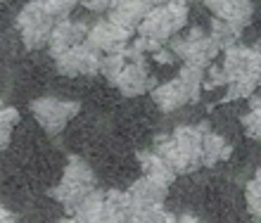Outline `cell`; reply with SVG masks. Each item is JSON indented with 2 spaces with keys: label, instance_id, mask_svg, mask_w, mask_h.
Returning a JSON list of instances; mask_svg holds the SVG:
<instances>
[{
  "label": "cell",
  "instance_id": "obj_1",
  "mask_svg": "<svg viewBox=\"0 0 261 223\" xmlns=\"http://www.w3.org/2000/svg\"><path fill=\"white\" fill-rule=\"evenodd\" d=\"M221 78H223V102L252 98V93L261 86V52L259 48H245V45H230L226 48L223 62L219 64Z\"/></svg>",
  "mask_w": 261,
  "mask_h": 223
},
{
  "label": "cell",
  "instance_id": "obj_2",
  "mask_svg": "<svg viewBox=\"0 0 261 223\" xmlns=\"http://www.w3.org/2000/svg\"><path fill=\"white\" fill-rule=\"evenodd\" d=\"M204 124L206 121L197 126H176L171 135H159L154 140L152 152L162 157L176 171V176L193 174L202 166V131H204Z\"/></svg>",
  "mask_w": 261,
  "mask_h": 223
},
{
  "label": "cell",
  "instance_id": "obj_3",
  "mask_svg": "<svg viewBox=\"0 0 261 223\" xmlns=\"http://www.w3.org/2000/svg\"><path fill=\"white\" fill-rule=\"evenodd\" d=\"M204 76H206V69L193 67V64H183L178 76L166 81V83L154 86L150 91L154 105L164 112V114H169V112L180 109L188 102H197L199 93H202V86H204Z\"/></svg>",
  "mask_w": 261,
  "mask_h": 223
},
{
  "label": "cell",
  "instance_id": "obj_4",
  "mask_svg": "<svg viewBox=\"0 0 261 223\" xmlns=\"http://www.w3.org/2000/svg\"><path fill=\"white\" fill-rule=\"evenodd\" d=\"M133 211L126 190H93L74 209L79 223H128Z\"/></svg>",
  "mask_w": 261,
  "mask_h": 223
},
{
  "label": "cell",
  "instance_id": "obj_5",
  "mask_svg": "<svg viewBox=\"0 0 261 223\" xmlns=\"http://www.w3.org/2000/svg\"><path fill=\"white\" fill-rule=\"evenodd\" d=\"M93 190H95V174L88 166V161L81 157H69L62 178L50 190V197L74 214V209L83 202V197L90 195Z\"/></svg>",
  "mask_w": 261,
  "mask_h": 223
},
{
  "label": "cell",
  "instance_id": "obj_6",
  "mask_svg": "<svg viewBox=\"0 0 261 223\" xmlns=\"http://www.w3.org/2000/svg\"><path fill=\"white\" fill-rule=\"evenodd\" d=\"M188 24V0H169L166 5L152 7L136 29L138 36L150 38L154 43H166Z\"/></svg>",
  "mask_w": 261,
  "mask_h": 223
},
{
  "label": "cell",
  "instance_id": "obj_7",
  "mask_svg": "<svg viewBox=\"0 0 261 223\" xmlns=\"http://www.w3.org/2000/svg\"><path fill=\"white\" fill-rule=\"evenodd\" d=\"M169 50L178 60H183V64H193V67H202V69H209L216 55L221 52L219 45L209 38L204 29H190L186 36L171 38Z\"/></svg>",
  "mask_w": 261,
  "mask_h": 223
},
{
  "label": "cell",
  "instance_id": "obj_8",
  "mask_svg": "<svg viewBox=\"0 0 261 223\" xmlns=\"http://www.w3.org/2000/svg\"><path fill=\"white\" fill-rule=\"evenodd\" d=\"M53 26H55V19L43 10L38 0H29L17 14V29H19L21 43L29 50L45 48Z\"/></svg>",
  "mask_w": 261,
  "mask_h": 223
},
{
  "label": "cell",
  "instance_id": "obj_9",
  "mask_svg": "<svg viewBox=\"0 0 261 223\" xmlns=\"http://www.w3.org/2000/svg\"><path fill=\"white\" fill-rule=\"evenodd\" d=\"M81 105L74 100H62V98H38L31 102V114L36 117V121L43 126V131L48 135H57L64 131V126L79 114Z\"/></svg>",
  "mask_w": 261,
  "mask_h": 223
},
{
  "label": "cell",
  "instance_id": "obj_10",
  "mask_svg": "<svg viewBox=\"0 0 261 223\" xmlns=\"http://www.w3.org/2000/svg\"><path fill=\"white\" fill-rule=\"evenodd\" d=\"M130 38H133V31H126L110 19H100L93 26H88L86 45L100 55H114V52H121L128 48Z\"/></svg>",
  "mask_w": 261,
  "mask_h": 223
},
{
  "label": "cell",
  "instance_id": "obj_11",
  "mask_svg": "<svg viewBox=\"0 0 261 223\" xmlns=\"http://www.w3.org/2000/svg\"><path fill=\"white\" fill-rule=\"evenodd\" d=\"M100 62L102 55L88 48L86 43L74 45L60 57H55V67L62 76H95L100 74Z\"/></svg>",
  "mask_w": 261,
  "mask_h": 223
},
{
  "label": "cell",
  "instance_id": "obj_12",
  "mask_svg": "<svg viewBox=\"0 0 261 223\" xmlns=\"http://www.w3.org/2000/svg\"><path fill=\"white\" fill-rule=\"evenodd\" d=\"M86 34H88V24L74 21V19H60V21H55V26L50 31V38L45 48H48L50 57L55 60L62 52H67L69 48L86 43Z\"/></svg>",
  "mask_w": 261,
  "mask_h": 223
},
{
  "label": "cell",
  "instance_id": "obj_13",
  "mask_svg": "<svg viewBox=\"0 0 261 223\" xmlns=\"http://www.w3.org/2000/svg\"><path fill=\"white\" fill-rule=\"evenodd\" d=\"M204 5L212 10L214 19L226 21L238 34H242V29L254 17V3L252 0H204Z\"/></svg>",
  "mask_w": 261,
  "mask_h": 223
},
{
  "label": "cell",
  "instance_id": "obj_14",
  "mask_svg": "<svg viewBox=\"0 0 261 223\" xmlns=\"http://www.w3.org/2000/svg\"><path fill=\"white\" fill-rule=\"evenodd\" d=\"M117 86V91L124 95V98H138V95H145L150 93L157 81L150 76V69L147 64H136V62H126L124 69L119 71V76L112 81Z\"/></svg>",
  "mask_w": 261,
  "mask_h": 223
},
{
  "label": "cell",
  "instance_id": "obj_15",
  "mask_svg": "<svg viewBox=\"0 0 261 223\" xmlns=\"http://www.w3.org/2000/svg\"><path fill=\"white\" fill-rule=\"evenodd\" d=\"M126 192H128V200L133 209H147V207H162L164 204L166 195H169V185L143 176Z\"/></svg>",
  "mask_w": 261,
  "mask_h": 223
},
{
  "label": "cell",
  "instance_id": "obj_16",
  "mask_svg": "<svg viewBox=\"0 0 261 223\" xmlns=\"http://www.w3.org/2000/svg\"><path fill=\"white\" fill-rule=\"evenodd\" d=\"M150 12V7L140 3V0H110V14L107 19L114 21L117 26L133 31L140 26V21L145 19V14Z\"/></svg>",
  "mask_w": 261,
  "mask_h": 223
},
{
  "label": "cell",
  "instance_id": "obj_17",
  "mask_svg": "<svg viewBox=\"0 0 261 223\" xmlns=\"http://www.w3.org/2000/svg\"><path fill=\"white\" fill-rule=\"evenodd\" d=\"M233 152V145L223 135L214 133L209 124H204L202 131V166H216L219 161H226Z\"/></svg>",
  "mask_w": 261,
  "mask_h": 223
},
{
  "label": "cell",
  "instance_id": "obj_18",
  "mask_svg": "<svg viewBox=\"0 0 261 223\" xmlns=\"http://www.w3.org/2000/svg\"><path fill=\"white\" fill-rule=\"evenodd\" d=\"M136 157H138L140 169H143V176L154 178V181L164 183V185H171V183L176 181V171H173L162 157H157L152 150H140Z\"/></svg>",
  "mask_w": 261,
  "mask_h": 223
},
{
  "label": "cell",
  "instance_id": "obj_19",
  "mask_svg": "<svg viewBox=\"0 0 261 223\" xmlns=\"http://www.w3.org/2000/svg\"><path fill=\"white\" fill-rule=\"evenodd\" d=\"M206 34H209V38L219 45V50L238 45V38H240V34H238L233 26H228L226 21H221V19H212V31H206Z\"/></svg>",
  "mask_w": 261,
  "mask_h": 223
},
{
  "label": "cell",
  "instance_id": "obj_20",
  "mask_svg": "<svg viewBox=\"0 0 261 223\" xmlns=\"http://www.w3.org/2000/svg\"><path fill=\"white\" fill-rule=\"evenodd\" d=\"M128 223H176V216H171L164 207H147L130 211Z\"/></svg>",
  "mask_w": 261,
  "mask_h": 223
},
{
  "label": "cell",
  "instance_id": "obj_21",
  "mask_svg": "<svg viewBox=\"0 0 261 223\" xmlns=\"http://www.w3.org/2000/svg\"><path fill=\"white\" fill-rule=\"evenodd\" d=\"M245 200H247V209L249 214L261 223V169L254 174V178L247 183V190H245Z\"/></svg>",
  "mask_w": 261,
  "mask_h": 223
},
{
  "label": "cell",
  "instance_id": "obj_22",
  "mask_svg": "<svg viewBox=\"0 0 261 223\" xmlns=\"http://www.w3.org/2000/svg\"><path fill=\"white\" fill-rule=\"evenodd\" d=\"M41 7L53 17L55 21L60 19H69V14L74 12V7L79 5L76 0H38Z\"/></svg>",
  "mask_w": 261,
  "mask_h": 223
},
{
  "label": "cell",
  "instance_id": "obj_23",
  "mask_svg": "<svg viewBox=\"0 0 261 223\" xmlns=\"http://www.w3.org/2000/svg\"><path fill=\"white\" fill-rule=\"evenodd\" d=\"M128 62L124 55V50L121 52H114V55H102V62H100V74H102L107 81H114L119 76V71L124 69V64Z\"/></svg>",
  "mask_w": 261,
  "mask_h": 223
},
{
  "label": "cell",
  "instance_id": "obj_24",
  "mask_svg": "<svg viewBox=\"0 0 261 223\" xmlns=\"http://www.w3.org/2000/svg\"><path fill=\"white\" fill-rule=\"evenodd\" d=\"M242 128L252 140H259L261 143V102L256 100L254 107L249 112L242 114Z\"/></svg>",
  "mask_w": 261,
  "mask_h": 223
},
{
  "label": "cell",
  "instance_id": "obj_25",
  "mask_svg": "<svg viewBox=\"0 0 261 223\" xmlns=\"http://www.w3.org/2000/svg\"><path fill=\"white\" fill-rule=\"evenodd\" d=\"M133 50H138V52H157L162 45L159 43H154V41H150V38H143V36H138L136 41H133V45H130Z\"/></svg>",
  "mask_w": 261,
  "mask_h": 223
},
{
  "label": "cell",
  "instance_id": "obj_26",
  "mask_svg": "<svg viewBox=\"0 0 261 223\" xmlns=\"http://www.w3.org/2000/svg\"><path fill=\"white\" fill-rule=\"evenodd\" d=\"M0 121H3V124H7V126H17L19 124V112L14 109V107H3V109H0Z\"/></svg>",
  "mask_w": 261,
  "mask_h": 223
},
{
  "label": "cell",
  "instance_id": "obj_27",
  "mask_svg": "<svg viewBox=\"0 0 261 223\" xmlns=\"http://www.w3.org/2000/svg\"><path fill=\"white\" fill-rule=\"evenodd\" d=\"M76 3H81L90 12H105V10H110V0H76Z\"/></svg>",
  "mask_w": 261,
  "mask_h": 223
},
{
  "label": "cell",
  "instance_id": "obj_28",
  "mask_svg": "<svg viewBox=\"0 0 261 223\" xmlns=\"http://www.w3.org/2000/svg\"><path fill=\"white\" fill-rule=\"evenodd\" d=\"M152 57H154V62H157V64H171V62H176V55H173L169 48H159L157 52H152Z\"/></svg>",
  "mask_w": 261,
  "mask_h": 223
},
{
  "label": "cell",
  "instance_id": "obj_29",
  "mask_svg": "<svg viewBox=\"0 0 261 223\" xmlns=\"http://www.w3.org/2000/svg\"><path fill=\"white\" fill-rule=\"evenodd\" d=\"M0 223H19V218H17V214H14V211H10L7 207H3V204H0Z\"/></svg>",
  "mask_w": 261,
  "mask_h": 223
},
{
  "label": "cell",
  "instance_id": "obj_30",
  "mask_svg": "<svg viewBox=\"0 0 261 223\" xmlns=\"http://www.w3.org/2000/svg\"><path fill=\"white\" fill-rule=\"evenodd\" d=\"M176 223H204V221H202V218H197V216H190V214H188V216H180Z\"/></svg>",
  "mask_w": 261,
  "mask_h": 223
},
{
  "label": "cell",
  "instance_id": "obj_31",
  "mask_svg": "<svg viewBox=\"0 0 261 223\" xmlns=\"http://www.w3.org/2000/svg\"><path fill=\"white\" fill-rule=\"evenodd\" d=\"M140 3H145V5L150 7H159V5H166V3H169V0H140Z\"/></svg>",
  "mask_w": 261,
  "mask_h": 223
},
{
  "label": "cell",
  "instance_id": "obj_32",
  "mask_svg": "<svg viewBox=\"0 0 261 223\" xmlns=\"http://www.w3.org/2000/svg\"><path fill=\"white\" fill-rule=\"evenodd\" d=\"M55 223H79L76 218H71V216H62V218H57Z\"/></svg>",
  "mask_w": 261,
  "mask_h": 223
},
{
  "label": "cell",
  "instance_id": "obj_33",
  "mask_svg": "<svg viewBox=\"0 0 261 223\" xmlns=\"http://www.w3.org/2000/svg\"><path fill=\"white\" fill-rule=\"evenodd\" d=\"M3 107H5V102H3V100H0V109H3Z\"/></svg>",
  "mask_w": 261,
  "mask_h": 223
},
{
  "label": "cell",
  "instance_id": "obj_34",
  "mask_svg": "<svg viewBox=\"0 0 261 223\" xmlns=\"http://www.w3.org/2000/svg\"><path fill=\"white\" fill-rule=\"evenodd\" d=\"M259 52H261V48H259Z\"/></svg>",
  "mask_w": 261,
  "mask_h": 223
}]
</instances>
